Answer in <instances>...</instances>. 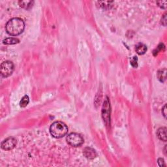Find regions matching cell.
Returning <instances> with one entry per match:
<instances>
[{
  "instance_id": "obj_1",
  "label": "cell",
  "mask_w": 167,
  "mask_h": 167,
  "mask_svg": "<svg viewBox=\"0 0 167 167\" xmlns=\"http://www.w3.org/2000/svg\"><path fill=\"white\" fill-rule=\"evenodd\" d=\"M8 34L12 36H17L23 32L25 28L24 20L20 18H13L9 20L5 26Z\"/></svg>"
},
{
  "instance_id": "obj_17",
  "label": "cell",
  "mask_w": 167,
  "mask_h": 167,
  "mask_svg": "<svg viewBox=\"0 0 167 167\" xmlns=\"http://www.w3.org/2000/svg\"><path fill=\"white\" fill-rule=\"evenodd\" d=\"M158 164H159V166H165V164H164V159H162V158H159L157 161Z\"/></svg>"
},
{
  "instance_id": "obj_2",
  "label": "cell",
  "mask_w": 167,
  "mask_h": 167,
  "mask_svg": "<svg viewBox=\"0 0 167 167\" xmlns=\"http://www.w3.org/2000/svg\"><path fill=\"white\" fill-rule=\"evenodd\" d=\"M68 132V127L62 121H56L50 127V133L56 139H60L65 136Z\"/></svg>"
},
{
  "instance_id": "obj_7",
  "label": "cell",
  "mask_w": 167,
  "mask_h": 167,
  "mask_svg": "<svg viewBox=\"0 0 167 167\" xmlns=\"http://www.w3.org/2000/svg\"><path fill=\"white\" fill-rule=\"evenodd\" d=\"M109 101H108V97H107L106 100L104 102L103 109V116L105 121H109V114H110V109H109Z\"/></svg>"
},
{
  "instance_id": "obj_14",
  "label": "cell",
  "mask_w": 167,
  "mask_h": 167,
  "mask_svg": "<svg viewBox=\"0 0 167 167\" xmlns=\"http://www.w3.org/2000/svg\"><path fill=\"white\" fill-rule=\"evenodd\" d=\"M131 64L133 67H138V59L137 57L134 56L131 60Z\"/></svg>"
},
{
  "instance_id": "obj_8",
  "label": "cell",
  "mask_w": 167,
  "mask_h": 167,
  "mask_svg": "<svg viewBox=\"0 0 167 167\" xmlns=\"http://www.w3.org/2000/svg\"><path fill=\"white\" fill-rule=\"evenodd\" d=\"M157 135L159 139L162 141H166V128L161 127L157 130Z\"/></svg>"
},
{
  "instance_id": "obj_12",
  "label": "cell",
  "mask_w": 167,
  "mask_h": 167,
  "mask_svg": "<svg viewBox=\"0 0 167 167\" xmlns=\"http://www.w3.org/2000/svg\"><path fill=\"white\" fill-rule=\"evenodd\" d=\"M29 102H30V99L28 95H24L23 97L22 98L21 101L20 102V106L22 108L26 107L27 105H28Z\"/></svg>"
},
{
  "instance_id": "obj_15",
  "label": "cell",
  "mask_w": 167,
  "mask_h": 167,
  "mask_svg": "<svg viewBox=\"0 0 167 167\" xmlns=\"http://www.w3.org/2000/svg\"><path fill=\"white\" fill-rule=\"evenodd\" d=\"M157 3L159 5L160 7H161L162 9H166V4H167L166 1H157Z\"/></svg>"
},
{
  "instance_id": "obj_18",
  "label": "cell",
  "mask_w": 167,
  "mask_h": 167,
  "mask_svg": "<svg viewBox=\"0 0 167 167\" xmlns=\"http://www.w3.org/2000/svg\"><path fill=\"white\" fill-rule=\"evenodd\" d=\"M162 114H163V116L164 118H166V105L165 104V105H164L163 108H162Z\"/></svg>"
},
{
  "instance_id": "obj_13",
  "label": "cell",
  "mask_w": 167,
  "mask_h": 167,
  "mask_svg": "<svg viewBox=\"0 0 167 167\" xmlns=\"http://www.w3.org/2000/svg\"><path fill=\"white\" fill-rule=\"evenodd\" d=\"M33 3V1H20L19 3H20V6L22 7L25 8V9H28L31 7V5H32V3Z\"/></svg>"
},
{
  "instance_id": "obj_9",
  "label": "cell",
  "mask_w": 167,
  "mask_h": 167,
  "mask_svg": "<svg viewBox=\"0 0 167 167\" xmlns=\"http://www.w3.org/2000/svg\"><path fill=\"white\" fill-rule=\"evenodd\" d=\"M147 51V46L144 44L139 43L136 46V52L139 55H142Z\"/></svg>"
},
{
  "instance_id": "obj_3",
  "label": "cell",
  "mask_w": 167,
  "mask_h": 167,
  "mask_svg": "<svg viewBox=\"0 0 167 167\" xmlns=\"http://www.w3.org/2000/svg\"><path fill=\"white\" fill-rule=\"evenodd\" d=\"M66 140L69 145L73 147H79L84 143L82 137L80 134L75 133L69 134L66 138Z\"/></svg>"
},
{
  "instance_id": "obj_5",
  "label": "cell",
  "mask_w": 167,
  "mask_h": 167,
  "mask_svg": "<svg viewBox=\"0 0 167 167\" xmlns=\"http://www.w3.org/2000/svg\"><path fill=\"white\" fill-rule=\"evenodd\" d=\"M17 145V140L14 137H9L2 142L1 148L4 150L9 151L13 150Z\"/></svg>"
},
{
  "instance_id": "obj_16",
  "label": "cell",
  "mask_w": 167,
  "mask_h": 167,
  "mask_svg": "<svg viewBox=\"0 0 167 167\" xmlns=\"http://www.w3.org/2000/svg\"><path fill=\"white\" fill-rule=\"evenodd\" d=\"M166 13H165L163 16H162V19H161V23L164 26H166Z\"/></svg>"
},
{
  "instance_id": "obj_4",
  "label": "cell",
  "mask_w": 167,
  "mask_h": 167,
  "mask_svg": "<svg viewBox=\"0 0 167 167\" xmlns=\"http://www.w3.org/2000/svg\"><path fill=\"white\" fill-rule=\"evenodd\" d=\"M14 71V64L10 61L3 62L1 65V74L4 78H7L12 74Z\"/></svg>"
},
{
  "instance_id": "obj_11",
  "label": "cell",
  "mask_w": 167,
  "mask_h": 167,
  "mask_svg": "<svg viewBox=\"0 0 167 167\" xmlns=\"http://www.w3.org/2000/svg\"><path fill=\"white\" fill-rule=\"evenodd\" d=\"M19 39H17V38H13V37H9L7 39H4L3 40V43L5 44H17L19 42Z\"/></svg>"
},
{
  "instance_id": "obj_6",
  "label": "cell",
  "mask_w": 167,
  "mask_h": 167,
  "mask_svg": "<svg viewBox=\"0 0 167 167\" xmlns=\"http://www.w3.org/2000/svg\"><path fill=\"white\" fill-rule=\"evenodd\" d=\"M83 153L84 156L89 159H93L97 156V153L96 151L90 147H86L83 150Z\"/></svg>"
},
{
  "instance_id": "obj_10",
  "label": "cell",
  "mask_w": 167,
  "mask_h": 167,
  "mask_svg": "<svg viewBox=\"0 0 167 167\" xmlns=\"http://www.w3.org/2000/svg\"><path fill=\"white\" fill-rule=\"evenodd\" d=\"M157 77H158V79H159L161 82H164L166 78V69H163L158 71Z\"/></svg>"
}]
</instances>
